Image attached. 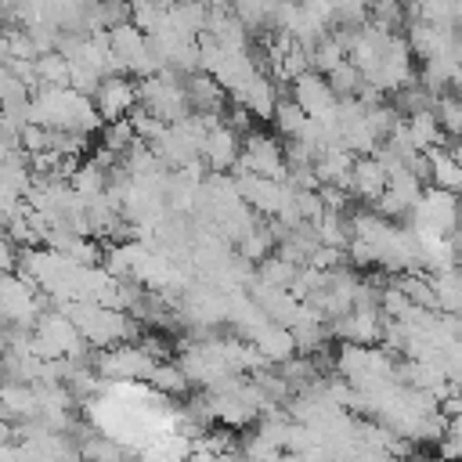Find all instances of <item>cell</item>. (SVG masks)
Returning <instances> with one entry per match:
<instances>
[{
  "label": "cell",
  "mask_w": 462,
  "mask_h": 462,
  "mask_svg": "<svg viewBox=\"0 0 462 462\" xmlns=\"http://www.w3.org/2000/svg\"><path fill=\"white\" fill-rule=\"evenodd\" d=\"M29 350L43 361H79L90 357V346L76 332L72 318L65 310H43L29 328Z\"/></svg>",
  "instance_id": "cell-1"
},
{
  "label": "cell",
  "mask_w": 462,
  "mask_h": 462,
  "mask_svg": "<svg viewBox=\"0 0 462 462\" xmlns=\"http://www.w3.org/2000/svg\"><path fill=\"white\" fill-rule=\"evenodd\" d=\"M137 105L155 116L159 123H177V119H188L191 108H188V97H184V76L162 69L148 79L137 83Z\"/></svg>",
  "instance_id": "cell-2"
},
{
  "label": "cell",
  "mask_w": 462,
  "mask_h": 462,
  "mask_svg": "<svg viewBox=\"0 0 462 462\" xmlns=\"http://www.w3.org/2000/svg\"><path fill=\"white\" fill-rule=\"evenodd\" d=\"M43 314V292L25 282L22 274L0 278V328H32V321Z\"/></svg>",
  "instance_id": "cell-3"
},
{
  "label": "cell",
  "mask_w": 462,
  "mask_h": 462,
  "mask_svg": "<svg viewBox=\"0 0 462 462\" xmlns=\"http://www.w3.org/2000/svg\"><path fill=\"white\" fill-rule=\"evenodd\" d=\"M90 368L108 383H137V379L148 383V375L155 368V357L141 343H119V346H108V350H94Z\"/></svg>",
  "instance_id": "cell-4"
},
{
  "label": "cell",
  "mask_w": 462,
  "mask_h": 462,
  "mask_svg": "<svg viewBox=\"0 0 462 462\" xmlns=\"http://www.w3.org/2000/svg\"><path fill=\"white\" fill-rule=\"evenodd\" d=\"M458 217H462L458 195L440 191V188H422V195H419V202H415V209H411V217H408V227H415V231H433V235L451 238Z\"/></svg>",
  "instance_id": "cell-5"
},
{
  "label": "cell",
  "mask_w": 462,
  "mask_h": 462,
  "mask_svg": "<svg viewBox=\"0 0 462 462\" xmlns=\"http://www.w3.org/2000/svg\"><path fill=\"white\" fill-rule=\"evenodd\" d=\"M235 170H242V173H256V177H267V180H285V177H289L285 148H282L274 137L253 130V134L242 137V152H238Z\"/></svg>",
  "instance_id": "cell-6"
},
{
  "label": "cell",
  "mask_w": 462,
  "mask_h": 462,
  "mask_svg": "<svg viewBox=\"0 0 462 462\" xmlns=\"http://www.w3.org/2000/svg\"><path fill=\"white\" fill-rule=\"evenodd\" d=\"M94 112L101 116V123H116L126 119L137 108V83L130 76H105L97 83V90L90 94Z\"/></svg>",
  "instance_id": "cell-7"
},
{
  "label": "cell",
  "mask_w": 462,
  "mask_h": 462,
  "mask_svg": "<svg viewBox=\"0 0 462 462\" xmlns=\"http://www.w3.org/2000/svg\"><path fill=\"white\" fill-rule=\"evenodd\" d=\"M206 141H202V166L209 173H224V170H235L238 162V152H242V137L220 119H206Z\"/></svg>",
  "instance_id": "cell-8"
},
{
  "label": "cell",
  "mask_w": 462,
  "mask_h": 462,
  "mask_svg": "<svg viewBox=\"0 0 462 462\" xmlns=\"http://www.w3.org/2000/svg\"><path fill=\"white\" fill-rule=\"evenodd\" d=\"M292 105H296L303 116H310V119H328V116L336 112L339 97L332 94V87L325 83V76L303 72V76L292 79Z\"/></svg>",
  "instance_id": "cell-9"
},
{
  "label": "cell",
  "mask_w": 462,
  "mask_h": 462,
  "mask_svg": "<svg viewBox=\"0 0 462 462\" xmlns=\"http://www.w3.org/2000/svg\"><path fill=\"white\" fill-rule=\"evenodd\" d=\"M278 101H282V94H278V83L267 76V72H256L238 94H235V105L238 108H245L253 119H271L274 116V108H278Z\"/></svg>",
  "instance_id": "cell-10"
},
{
  "label": "cell",
  "mask_w": 462,
  "mask_h": 462,
  "mask_svg": "<svg viewBox=\"0 0 462 462\" xmlns=\"http://www.w3.org/2000/svg\"><path fill=\"white\" fill-rule=\"evenodd\" d=\"M386 191V170L379 166L375 155H357L354 170H350V188L346 195L361 199V202H379V195Z\"/></svg>",
  "instance_id": "cell-11"
},
{
  "label": "cell",
  "mask_w": 462,
  "mask_h": 462,
  "mask_svg": "<svg viewBox=\"0 0 462 462\" xmlns=\"http://www.w3.org/2000/svg\"><path fill=\"white\" fill-rule=\"evenodd\" d=\"M401 130H404V137H408V144H411L415 152H433V148L444 144V134H440V126H437L433 108H430V112L404 116V119H401Z\"/></svg>",
  "instance_id": "cell-12"
},
{
  "label": "cell",
  "mask_w": 462,
  "mask_h": 462,
  "mask_svg": "<svg viewBox=\"0 0 462 462\" xmlns=\"http://www.w3.org/2000/svg\"><path fill=\"white\" fill-rule=\"evenodd\" d=\"M426 162H430V188L462 195V166L444 152V144L433 148V152H426Z\"/></svg>",
  "instance_id": "cell-13"
},
{
  "label": "cell",
  "mask_w": 462,
  "mask_h": 462,
  "mask_svg": "<svg viewBox=\"0 0 462 462\" xmlns=\"http://www.w3.org/2000/svg\"><path fill=\"white\" fill-rule=\"evenodd\" d=\"M76 448H79V462H126V448L101 430H87V437Z\"/></svg>",
  "instance_id": "cell-14"
},
{
  "label": "cell",
  "mask_w": 462,
  "mask_h": 462,
  "mask_svg": "<svg viewBox=\"0 0 462 462\" xmlns=\"http://www.w3.org/2000/svg\"><path fill=\"white\" fill-rule=\"evenodd\" d=\"M433 292H437V310L462 318V267H448L440 274H430Z\"/></svg>",
  "instance_id": "cell-15"
},
{
  "label": "cell",
  "mask_w": 462,
  "mask_h": 462,
  "mask_svg": "<svg viewBox=\"0 0 462 462\" xmlns=\"http://www.w3.org/2000/svg\"><path fill=\"white\" fill-rule=\"evenodd\" d=\"M148 386H152L162 401L184 397V393L191 390V383H188V375L180 372L177 361H155V368H152V375H148Z\"/></svg>",
  "instance_id": "cell-16"
},
{
  "label": "cell",
  "mask_w": 462,
  "mask_h": 462,
  "mask_svg": "<svg viewBox=\"0 0 462 462\" xmlns=\"http://www.w3.org/2000/svg\"><path fill=\"white\" fill-rule=\"evenodd\" d=\"M32 83H36V90L40 87H69V58L58 54V51L36 54V61H32Z\"/></svg>",
  "instance_id": "cell-17"
},
{
  "label": "cell",
  "mask_w": 462,
  "mask_h": 462,
  "mask_svg": "<svg viewBox=\"0 0 462 462\" xmlns=\"http://www.w3.org/2000/svg\"><path fill=\"white\" fill-rule=\"evenodd\" d=\"M433 116H437V126H440L444 141H462V101L455 94H437Z\"/></svg>",
  "instance_id": "cell-18"
},
{
  "label": "cell",
  "mask_w": 462,
  "mask_h": 462,
  "mask_svg": "<svg viewBox=\"0 0 462 462\" xmlns=\"http://www.w3.org/2000/svg\"><path fill=\"white\" fill-rule=\"evenodd\" d=\"M307 58H310V72H318V76H328L336 65H343L346 61V51H343V43L328 32L325 40H318L310 51H307Z\"/></svg>",
  "instance_id": "cell-19"
},
{
  "label": "cell",
  "mask_w": 462,
  "mask_h": 462,
  "mask_svg": "<svg viewBox=\"0 0 462 462\" xmlns=\"http://www.w3.org/2000/svg\"><path fill=\"white\" fill-rule=\"evenodd\" d=\"M130 25H137L144 36H155L166 25V4L162 0H130Z\"/></svg>",
  "instance_id": "cell-20"
},
{
  "label": "cell",
  "mask_w": 462,
  "mask_h": 462,
  "mask_svg": "<svg viewBox=\"0 0 462 462\" xmlns=\"http://www.w3.org/2000/svg\"><path fill=\"white\" fill-rule=\"evenodd\" d=\"M134 141H137V134H134L130 119H116V123H105V126H101V152H108V155H116V159H119Z\"/></svg>",
  "instance_id": "cell-21"
},
{
  "label": "cell",
  "mask_w": 462,
  "mask_h": 462,
  "mask_svg": "<svg viewBox=\"0 0 462 462\" xmlns=\"http://www.w3.org/2000/svg\"><path fill=\"white\" fill-rule=\"evenodd\" d=\"M325 83L332 87V94H336V97H354V94H357V87H361L365 79H361V72H357L350 61H343V65H336V69L325 76Z\"/></svg>",
  "instance_id": "cell-22"
},
{
  "label": "cell",
  "mask_w": 462,
  "mask_h": 462,
  "mask_svg": "<svg viewBox=\"0 0 462 462\" xmlns=\"http://www.w3.org/2000/svg\"><path fill=\"white\" fill-rule=\"evenodd\" d=\"M271 123L278 126V134H282V137H289V141H292V137L303 130L307 116H303L292 101H285V97H282V101H278V108H274V116H271Z\"/></svg>",
  "instance_id": "cell-23"
},
{
  "label": "cell",
  "mask_w": 462,
  "mask_h": 462,
  "mask_svg": "<svg viewBox=\"0 0 462 462\" xmlns=\"http://www.w3.org/2000/svg\"><path fill=\"white\" fill-rule=\"evenodd\" d=\"M18 263V245L0 231V274H11Z\"/></svg>",
  "instance_id": "cell-24"
},
{
  "label": "cell",
  "mask_w": 462,
  "mask_h": 462,
  "mask_svg": "<svg viewBox=\"0 0 462 462\" xmlns=\"http://www.w3.org/2000/svg\"><path fill=\"white\" fill-rule=\"evenodd\" d=\"M14 433H18V430H14V426H11V422H7L4 415H0V448H7V444H14Z\"/></svg>",
  "instance_id": "cell-25"
},
{
  "label": "cell",
  "mask_w": 462,
  "mask_h": 462,
  "mask_svg": "<svg viewBox=\"0 0 462 462\" xmlns=\"http://www.w3.org/2000/svg\"><path fill=\"white\" fill-rule=\"evenodd\" d=\"M162 4H166V7H173V4H188V0H162Z\"/></svg>",
  "instance_id": "cell-26"
},
{
  "label": "cell",
  "mask_w": 462,
  "mask_h": 462,
  "mask_svg": "<svg viewBox=\"0 0 462 462\" xmlns=\"http://www.w3.org/2000/svg\"><path fill=\"white\" fill-rule=\"evenodd\" d=\"M0 65H4V61H0Z\"/></svg>",
  "instance_id": "cell-27"
}]
</instances>
